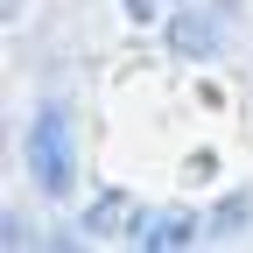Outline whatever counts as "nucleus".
<instances>
[{"label": "nucleus", "mask_w": 253, "mask_h": 253, "mask_svg": "<svg viewBox=\"0 0 253 253\" xmlns=\"http://www.w3.org/2000/svg\"><path fill=\"white\" fill-rule=\"evenodd\" d=\"M21 155H28V176H36L42 197H71V183H78V126H71V113H63L56 99L36 106Z\"/></svg>", "instance_id": "f257e3e1"}, {"label": "nucleus", "mask_w": 253, "mask_h": 253, "mask_svg": "<svg viewBox=\"0 0 253 253\" xmlns=\"http://www.w3.org/2000/svg\"><path fill=\"white\" fill-rule=\"evenodd\" d=\"M169 42H176L183 56H211L218 42H225V28H218V14H204V7H183V14L169 21Z\"/></svg>", "instance_id": "7ed1b4c3"}, {"label": "nucleus", "mask_w": 253, "mask_h": 253, "mask_svg": "<svg viewBox=\"0 0 253 253\" xmlns=\"http://www.w3.org/2000/svg\"><path fill=\"white\" fill-rule=\"evenodd\" d=\"M204 232L211 225L197 211H134V218H126V239H134V246H197Z\"/></svg>", "instance_id": "f03ea898"}, {"label": "nucleus", "mask_w": 253, "mask_h": 253, "mask_svg": "<svg viewBox=\"0 0 253 253\" xmlns=\"http://www.w3.org/2000/svg\"><path fill=\"white\" fill-rule=\"evenodd\" d=\"M126 14H134V21H155V0H126Z\"/></svg>", "instance_id": "20e7f679"}]
</instances>
